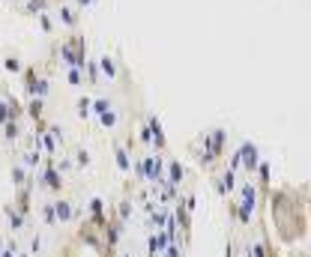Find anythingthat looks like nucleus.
<instances>
[{"mask_svg":"<svg viewBox=\"0 0 311 257\" xmlns=\"http://www.w3.org/2000/svg\"><path fill=\"white\" fill-rule=\"evenodd\" d=\"M57 18H60L66 27H78V24H81V18H78V9H75V6H69V3H60Z\"/></svg>","mask_w":311,"mask_h":257,"instance_id":"7","label":"nucleus"},{"mask_svg":"<svg viewBox=\"0 0 311 257\" xmlns=\"http://www.w3.org/2000/svg\"><path fill=\"white\" fill-rule=\"evenodd\" d=\"M99 69H102V75H105L108 81H117V60H114V57L105 54V57L99 60Z\"/></svg>","mask_w":311,"mask_h":257,"instance_id":"11","label":"nucleus"},{"mask_svg":"<svg viewBox=\"0 0 311 257\" xmlns=\"http://www.w3.org/2000/svg\"><path fill=\"white\" fill-rule=\"evenodd\" d=\"M21 165H24L27 171H33V168L39 171V168H42V150H36V146H33L30 153H24V156H21Z\"/></svg>","mask_w":311,"mask_h":257,"instance_id":"9","label":"nucleus"},{"mask_svg":"<svg viewBox=\"0 0 311 257\" xmlns=\"http://www.w3.org/2000/svg\"><path fill=\"white\" fill-rule=\"evenodd\" d=\"M6 218H9V225H12V230H21V228H24V218H21L18 206H6Z\"/></svg>","mask_w":311,"mask_h":257,"instance_id":"14","label":"nucleus"},{"mask_svg":"<svg viewBox=\"0 0 311 257\" xmlns=\"http://www.w3.org/2000/svg\"><path fill=\"white\" fill-rule=\"evenodd\" d=\"M3 69H6V72H12V75H21V72H24V66H21V60H18V57H6V60H3Z\"/></svg>","mask_w":311,"mask_h":257,"instance_id":"19","label":"nucleus"},{"mask_svg":"<svg viewBox=\"0 0 311 257\" xmlns=\"http://www.w3.org/2000/svg\"><path fill=\"white\" fill-rule=\"evenodd\" d=\"M60 60L72 69H84L87 66V45H84V39L81 36H72V39H66L63 45H60Z\"/></svg>","mask_w":311,"mask_h":257,"instance_id":"1","label":"nucleus"},{"mask_svg":"<svg viewBox=\"0 0 311 257\" xmlns=\"http://www.w3.org/2000/svg\"><path fill=\"white\" fill-rule=\"evenodd\" d=\"M183 176H186V171H183V165L177 162V159H168V182H171V186L174 189H180V182H183Z\"/></svg>","mask_w":311,"mask_h":257,"instance_id":"8","label":"nucleus"},{"mask_svg":"<svg viewBox=\"0 0 311 257\" xmlns=\"http://www.w3.org/2000/svg\"><path fill=\"white\" fill-rule=\"evenodd\" d=\"M257 176H260V186L266 189V186H269V165H266V162L257 165Z\"/></svg>","mask_w":311,"mask_h":257,"instance_id":"24","label":"nucleus"},{"mask_svg":"<svg viewBox=\"0 0 311 257\" xmlns=\"http://www.w3.org/2000/svg\"><path fill=\"white\" fill-rule=\"evenodd\" d=\"M90 215L96 218V222H102V215H105V200L102 198H93L90 200Z\"/></svg>","mask_w":311,"mask_h":257,"instance_id":"17","label":"nucleus"},{"mask_svg":"<svg viewBox=\"0 0 311 257\" xmlns=\"http://www.w3.org/2000/svg\"><path fill=\"white\" fill-rule=\"evenodd\" d=\"M54 209H57V222H69V218L75 215V206H72L69 200H57Z\"/></svg>","mask_w":311,"mask_h":257,"instance_id":"12","label":"nucleus"},{"mask_svg":"<svg viewBox=\"0 0 311 257\" xmlns=\"http://www.w3.org/2000/svg\"><path fill=\"white\" fill-rule=\"evenodd\" d=\"M42 108H45V102H42V96H33L30 102H27V117L30 120H42Z\"/></svg>","mask_w":311,"mask_h":257,"instance_id":"10","label":"nucleus"},{"mask_svg":"<svg viewBox=\"0 0 311 257\" xmlns=\"http://www.w3.org/2000/svg\"><path fill=\"white\" fill-rule=\"evenodd\" d=\"M42 218H45V225H54V222H57V209H54V203H45V206H42Z\"/></svg>","mask_w":311,"mask_h":257,"instance_id":"22","label":"nucleus"},{"mask_svg":"<svg viewBox=\"0 0 311 257\" xmlns=\"http://www.w3.org/2000/svg\"><path fill=\"white\" fill-rule=\"evenodd\" d=\"M12 182H15V186L18 189H24L27 186V168L18 162V165H12Z\"/></svg>","mask_w":311,"mask_h":257,"instance_id":"13","label":"nucleus"},{"mask_svg":"<svg viewBox=\"0 0 311 257\" xmlns=\"http://www.w3.org/2000/svg\"><path fill=\"white\" fill-rule=\"evenodd\" d=\"M75 159H78V165H81V168H87V165H90V153H87V150H78V156H75Z\"/></svg>","mask_w":311,"mask_h":257,"instance_id":"26","label":"nucleus"},{"mask_svg":"<svg viewBox=\"0 0 311 257\" xmlns=\"http://www.w3.org/2000/svg\"><path fill=\"white\" fill-rule=\"evenodd\" d=\"M147 126H150V132H153V143H156L153 150H159V153H162L168 143H165V132H162V123H159V117H156V114H147Z\"/></svg>","mask_w":311,"mask_h":257,"instance_id":"5","label":"nucleus"},{"mask_svg":"<svg viewBox=\"0 0 311 257\" xmlns=\"http://www.w3.org/2000/svg\"><path fill=\"white\" fill-rule=\"evenodd\" d=\"M3 138H6V141H18V138H21V126H18V120H9V123L3 126Z\"/></svg>","mask_w":311,"mask_h":257,"instance_id":"15","label":"nucleus"},{"mask_svg":"<svg viewBox=\"0 0 311 257\" xmlns=\"http://www.w3.org/2000/svg\"><path fill=\"white\" fill-rule=\"evenodd\" d=\"M240 159H243V171H246V173H254L257 165L263 162V159H260V150H257L251 141H243V143H240Z\"/></svg>","mask_w":311,"mask_h":257,"instance_id":"3","label":"nucleus"},{"mask_svg":"<svg viewBox=\"0 0 311 257\" xmlns=\"http://www.w3.org/2000/svg\"><path fill=\"white\" fill-rule=\"evenodd\" d=\"M233 189H237V171H230V168H224L218 176H216V192L221 195V198H227Z\"/></svg>","mask_w":311,"mask_h":257,"instance_id":"4","label":"nucleus"},{"mask_svg":"<svg viewBox=\"0 0 311 257\" xmlns=\"http://www.w3.org/2000/svg\"><path fill=\"white\" fill-rule=\"evenodd\" d=\"M84 69H87V78H90V84L96 87V84H99V66H96L93 60H87V66H84Z\"/></svg>","mask_w":311,"mask_h":257,"instance_id":"21","label":"nucleus"},{"mask_svg":"<svg viewBox=\"0 0 311 257\" xmlns=\"http://www.w3.org/2000/svg\"><path fill=\"white\" fill-rule=\"evenodd\" d=\"M27 9L36 12V15H39V12H45V0H27Z\"/></svg>","mask_w":311,"mask_h":257,"instance_id":"25","label":"nucleus"},{"mask_svg":"<svg viewBox=\"0 0 311 257\" xmlns=\"http://www.w3.org/2000/svg\"><path fill=\"white\" fill-rule=\"evenodd\" d=\"M36 18H39V27H42L45 33H51V30H54V21H51V15H48V12H39Z\"/></svg>","mask_w":311,"mask_h":257,"instance_id":"23","label":"nucleus"},{"mask_svg":"<svg viewBox=\"0 0 311 257\" xmlns=\"http://www.w3.org/2000/svg\"><path fill=\"white\" fill-rule=\"evenodd\" d=\"M75 108H78V117H81V120H87V117H90V108H93V99H90V96H81Z\"/></svg>","mask_w":311,"mask_h":257,"instance_id":"16","label":"nucleus"},{"mask_svg":"<svg viewBox=\"0 0 311 257\" xmlns=\"http://www.w3.org/2000/svg\"><path fill=\"white\" fill-rule=\"evenodd\" d=\"M39 182L48 189V192H60L63 189V173H60V165H54L51 159L45 162V168H42V173H39Z\"/></svg>","mask_w":311,"mask_h":257,"instance_id":"2","label":"nucleus"},{"mask_svg":"<svg viewBox=\"0 0 311 257\" xmlns=\"http://www.w3.org/2000/svg\"><path fill=\"white\" fill-rule=\"evenodd\" d=\"M75 3H78V9H87V6L93 3V0H75Z\"/></svg>","mask_w":311,"mask_h":257,"instance_id":"27","label":"nucleus"},{"mask_svg":"<svg viewBox=\"0 0 311 257\" xmlns=\"http://www.w3.org/2000/svg\"><path fill=\"white\" fill-rule=\"evenodd\" d=\"M99 123H102L105 129H114V126H117V111H114V108H108V111L99 117Z\"/></svg>","mask_w":311,"mask_h":257,"instance_id":"20","label":"nucleus"},{"mask_svg":"<svg viewBox=\"0 0 311 257\" xmlns=\"http://www.w3.org/2000/svg\"><path fill=\"white\" fill-rule=\"evenodd\" d=\"M111 146H114V159H117V168H120L123 173H129V171H132V162H129V150H126V146H123L120 141H114Z\"/></svg>","mask_w":311,"mask_h":257,"instance_id":"6","label":"nucleus"},{"mask_svg":"<svg viewBox=\"0 0 311 257\" xmlns=\"http://www.w3.org/2000/svg\"><path fill=\"white\" fill-rule=\"evenodd\" d=\"M66 81H69L72 87H81V84H84V72H81V69H75V66H72V69L66 72Z\"/></svg>","mask_w":311,"mask_h":257,"instance_id":"18","label":"nucleus"}]
</instances>
